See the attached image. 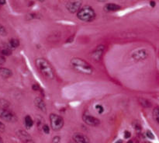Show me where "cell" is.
Returning a JSON list of instances; mask_svg holds the SVG:
<instances>
[{
  "label": "cell",
  "mask_w": 159,
  "mask_h": 143,
  "mask_svg": "<svg viewBox=\"0 0 159 143\" xmlns=\"http://www.w3.org/2000/svg\"><path fill=\"white\" fill-rule=\"evenodd\" d=\"M82 120L87 125L89 126H97L100 124V121L97 118L92 116L87 112L84 113V114L82 115Z\"/></svg>",
  "instance_id": "obj_9"
},
{
  "label": "cell",
  "mask_w": 159,
  "mask_h": 143,
  "mask_svg": "<svg viewBox=\"0 0 159 143\" xmlns=\"http://www.w3.org/2000/svg\"><path fill=\"white\" fill-rule=\"evenodd\" d=\"M9 46L11 49H15V48H17L20 46V41H19V40L15 38L10 39L9 41Z\"/></svg>",
  "instance_id": "obj_16"
},
{
  "label": "cell",
  "mask_w": 159,
  "mask_h": 143,
  "mask_svg": "<svg viewBox=\"0 0 159 143\" xmlns=\"http://www.w3.org/2000/svg\"><path fill=\"white\" fill-rule=\"evenodd\" d=\"M138 101H139L140 104H141L143 107H144V108H150L152 106L151 101L148 100V99H145V98L140 97L139 99H138Z\"/></svg>",
  "instance_id": "obj_15"
},
{
  "label": "cell",
  "mask_w": 159,
  "mask_h": 143,
  "mask_svg": "<svg viewBox=\"0 0 159 143\" xmlns=\"http://www.w3.org/2000/svg\"><path fill=\"white\" fill-rule=\"evenodd\" d=\"M82 0H69L66 3V9L71 13H77L82 8Z\"/></svg>",
  "instance_id": "obj_7"
},
{
  "label": "cell",
  "mask_w": 159,
  "mask_h": 143,
  "mask_svg": "<svg viewBox=\"0 0 159 143\" xmlns=\"http://www.w3.org/2000/svg\"><path fill=\"white\" fill-rule=\"evenodd\" d=\"M152 115H153V118L155 119V121H156L158 124H159V107H156L153 109V111H152Z\"/></svg>",
  "instance_id": "obj_19"
},
{
  "label": "cell",
  "mask_w": 159,
  "mask_h": 143,
  "mask_svg": "<svg viewBox=\"0 0 159 143\" xmlns=\"http://www.w3.org/2000/svg\"><path fill=\"white\" fill-rule=\"evenodd\" d=\"M35 65L40 74L46 79L52 80L54 79V71L52 66L47 59L43 58H38L35 60Z\"/></svg>",
  "instance_id": "obj_1"
},
{
  "label": "cell",
  "mask_w": 159,
  "mask_h": 143,
  "mask_svg": "<svg viewBox=\"0 0 159 143\" xmlns=\"http://www.w3.org/2000/svg\"><path fill=\"white\" fill-rule=\"evenodd\" d=\"M37 1L40 2H44L45 0H37Z\"/></svg>",
  "instance_id": "obj_33"
},
{
  "label": "cell",
  "mask_w": 159,
  "mask_h": 143,
  "mask_svg": "<svg viewBox=\"0 0 159 143\" xmlns=\"http://www.w3.org/2000/svg\"><path fill=\"white\" fill-rule=\"evenodd\" d=\"M73 141L75 143H91L89 138L86 135L79 133V132L75 133L73 135Z\"/></svg>",
  "instance_id": "obj_10"
},
{
  "label": "cell",
  "mask_w": 159,
  "mask_h": 143,
  "mask_svg": "<svg viewBox=\"0 0 159 143\" xmlns=\"http://www.w3.org/2000/svg\"><path fill=\"white\" fill-rule=\"evenodd\" d=\"M98 2H106L107 0H97Z\"/></svg>",
  "instance_id": "obj_31"
},
{
  "label": "cell",
  "mask_w": 159,
  "mask_h": 143,
  "mask_svg": "<svg viewBox=\"0 0 159 143\" xmlns=\"http://www.w3.org/2000/svg\"><path fill=\"white\" fill-rule=\"evenodd\" d=\"M50 123H51V127L53 131H60L63 127L65 121L62 117L56 114V113H51L50 115Z\"/></svg>",
  "instance_id": "obj_4"
},
{
  "label": "cell",
  "mask_w": 159,
  "mask_h": 143,
  "mask_svg": "<svg viewBox=\"0 0 159 143\" xmlns=\"http://www.w3.org/2000/svg\"><path fill=\"white\" fill-rule=\"evenodd\" d=\"M34 104L37 107V109L40 110V111L43 112V113H46L47 112V106L46 104H45L44 100L42 99L40 96H37V97L35 98L34 99Z\"/></svg>",
  "instance_id": "obj_11"
},
{
  "label": "cell",
  "mask_w": 159,
  "mask_h": 143,
  "mask_svg": "<svg viewBox=\"0 0 159 143\" xmlns=\"http://www.w3.org/2000/svg\"><path fill=\"white\" fill-rule=\"evenodd\" d=\"M158 25H159V21H158Z\"/></svg>",
  "instance_id": "obj_36"
},
{
  "label": "cell",
  "mask_w": 159,
  "mask_h": 143,
  "mask_svg": "<svg viewBox=\"0 0 159 143\" xmlns=\"http://www.w3.org/2000/svg\"><path fill=\"white\" fill-rule=\"evenodd\" d=\"M0 130L4 131L5 130V125L2 121H0Z\"/></svg>",
  "instance_id": "obj_27"
},
{
  "label": "cell",
  "mask_w": 159,
  "mask_h": 143,
  "mask_svg": "<svg viewBox=\"0 0 159 143\" xmlns=\"http://www.w3.org/2000/svg\"><path fill=\"white\" fill-rule=\"evenodd\" d=\"M7 34V31H6V28L3 26L0 25V35L1 36H6Z\"/></svg>",
  "instance_id": "obj_21"
},
{
  "label": "cell",
  "mask_w": 159,
  "mask_h": 143,
  "mask_svg": "<svg viewBox=\"0 0 159 143\" xmlns=\"http://www.w3.org/2000/svg\"><path fill=\"white\" fill-rule=\"evenodd\" d=\"M115 143H124V141H123V140L120 139V140H117V141H116Z\"/></svg>",
  "instance_id": "obj_30"
},
{
  "label": "cell",
  "mask_w": 159,
  "mask_h": 143,
  "mask_svg": "<svg viewBox=\"0 0 159 143\" xmlns=\"http://www.w3.org/2000/svg\"><path fill=\"white\" fill-rule=\"evenodd\" d=\"M0 75L2 77L5 78V79H8V78L11 77L12 75V71L7 68H0Z\"/></svg>",
  "instance_id": "obj_14"
},
{
  "label": "cell",
  "mask_w": 159,
  "mask_h": 143,
  "mask_svg": "<svg viewBox=\"0 0 159 143\" xmlns=\"http://www.w3.org/2000/svg\"><path fill=\"white\" fill-rule=\"evenodd\" d=\"M0 118L6 122H16L17 121L15 113L6 107H0Z\"/></svg>",
  "instance_id": "obj_5"
},
{
  "label": "cell",
  "mask_w": 159,
  "mask_h": 143,
  "mask_svg": "<svg viewBox=\"0 0 159 143\" xmlns=\"http://www.w3.org/2000/svg\"><path fill=\"white\" fill-rule=\"evenodd\" d=\"M61 138L59 136H55L52 139V143H59L60 142Z\"/></svg>",
  "instance_id": "obj_24"
},
{
  "label": "cell",
  "mask_w": 159,
  "mask_h": 143,
  "mask_svg": "<svg viewBox=\"0 0 159 143\" xmlns=\"http://www.w3.org/2000/svg\"><path fill=\"white\" fill-rule=\"evenodd\" d=\"M6 4V0H0V5Z\"/></svg>",
  "instance_id": "obj_29"
},
{
  "label": "cell",
  "mask_w": 159,
  "mask_h": 143,
  "mask_svg": "<svg viewBox=\"0 0 159 143\" xmlns=\"http://www.w3.org/2000/svg\"><path fill=\"white\" fill-rule=\"evenodd\" d=\"M11 53H12V51H11V48H9V46L4 47V48H2L1 51H0V54L2 56L10 55Z\"/></svg>",
  "instance_id": "obj_18"
},
{
  "label": "cell",
  "mask_w": 159,
  "mask_h": 143,
  "mask_svg": "<svg viewBox=\"0 0 159 143\" xmlns=\"http://www.w3.org/2000/svg\"><path fill=\"white\" fill-rule=\"evenodd\" d=\"M120 9V6L115 3H107L104 6V10L107 12H116Z\"/></svg>",
  "instance_id": "obj_12"
},
{
  "label": "cell",
  "mask_w": 159,
  "mask_h": 143,
  "mask_svg": "<svg viewBox=\"0 0 159 143\" xmlns=\"http://www.w3.org/2000/svg\"><path fill=\"white\" fill-rule=\"evenodd\" d=\"M149 52L146 48H140L134 50L131 52V58L135 62H142L147 59Z\"/></svg>",
  "instance_id": "obj_6"
},
{
  "label": "cell",
  "mask_w": 159,
  "mask_h": 143,
  "mask_svg": "<svg viewBox=\"0 0 159 143\" xmlns=\"http://www.w3.org/2000/svg\"><path fill=\"white\" fill-rule=\"evenodd\" d=\"M17 135H18L19 138H20L24 143H26V141L32 139L31 137L28 135V133H26L24 131H19L17 132Z\"/></svg>",
  "instance_id": "obj_13"
},
{
  "label": "cell",
  "mask_w": 159,
  "mask_h": 143,
  "mask_svg": "<svg viewBox=\"0 0 159 143\" xmlns=\"http://www.w3.org/2000/svg\"><path fill=\"white\" fill-rule=\"evenodd\" d=\"M150 5H151V6H152V7H155V1H151L150 2Z\"/></svg>",
  "instance_id": "obj_28"
},
{
  "label": "cell",
  "mask_w": 159,
  "mask_h": 143,
  "mask_svg": "<svg viewBox=\"0 0 159 143\" xmlns=\"http://www.w3.org/2000/svg\"><path fill=\"white\" fill-rule=\"evenodd\" d=\"M77 17L83 22H92L96 18V12L91 6H85L77 12Z\"/></svg>",
  "instance_id": "obj_3"
},
{
  "label": "cell",
  "mask_w": 159,
  "mask_h": 143,
  "mask_svg": "<svg viewBox=\"0 0 159 143\" xmlns=\"http://www.w3.org/2000/svg\"><path fill=\"white\" fill-rule=\"evenodd\" d=\"M69 143H75V141H71V142H69Z\"/></svg>",
  "instance_id": "obj_35"
},
{
  "label": "cell",
  "mask_w": 159,
  "mask_h": 143,
  "mask_svg": "<svg viewBox=\"0 0 159 143\" xmlns=\"http://www.w3.org/2000/svg\"><path fill=\"white\" fill-rule=\"evenodd\" d=\"M24 123L26 128H30V127H32V126L34 125V121H33V119L31 118V117L30 116V115H26V116L25 117Z\"/></svg>",
  "instance_id": "obj_17"
},
{
  "label": "cell",
  "mask_w": 159,
  "mask_h": 143,
  "mask_svg": "<svg viewBox=\"0 0 159 143\" xmlns=\"http://www.w3.org/2000/svg\"><path fill=\"white\" fill-rule=\"evenodd\" d=\"M96 110H97V112L99 114H100V113H102L104 111L103 107H102V105H100V104H97V105L96 106Z\"/></svg>",
  "instance_id": "obj_20"
},
{
  "label": "cell",
  "mask_w": 159,
  "mask_h": 143,
  "mask_svg": "<svg viewBox=\"0 0 159 143\" xmlns=\"http://www.w3.org/2000/svg\"><path fill=\"white\" fill-rule=\"evenodd\" d=\"M104 51H105V46L104 45H99V46L96 47V49L91 53L92 60L94 61L95 62H100L102 55H103Z\"/></svg>",
  "instance_id": "obj_8"
},
{
  "label": "cell",
  "mask_w": 159,
  "mask_h": 143,
  "mask_svg": "<svg viewBox=\"0 0 159 143\" xmlns=\"http://www.w3.org/2000/svg\"><path fill=\"white\" fill-rule=\"evenodd\" d=\"M32 89H33V90H35V91H37V90H39L40 87H39L38 85H37V84H34V85L32 86Z\"/></svg>",
  "instance_id": "obj_26"
},
{
  "label": "cell",
  "mask_w": 159,
  "mask_h": 143,
  "mask_svg": "<svg viewBox=\"0 0 159 143\" xmlns=\"http://www.w3.org/2000/svg\"><path fill=\"white\" fill-rule=\"evenodd\" d=\"M130 136H131V134H130V131H126L124 132V138H129Z\"/></svg>",
  "instance_id": "obj_25"
},
{
  "label": "cell",
  "mask_w": 159,
  "mask_h": 143,
  "mask_svg": "<svg viewBox=\"0 0 159 143\" xmlns=\"http://www.w3.org/2000/svg\"><path fill=\"white\" fill-rule=\"evenodd\" d=\"M43 131L45 134H49L50 133V127L48 124H43Z\"/></svg>",
  "instance_id": "obj_23"
},
{
  "label": "cell",
  "mask_w": 159,
  "mask_h": 143,
  "mask_svg": "<svg viewBox=\"0 0 159 143\" xmlns=\"http://www.w3.org/2000/svg\"><path fill=\"white\" fill-rule=\"evenodd\" d=\"M71 67L77 72L83 75H92L94 72V68L89 62L81 58H72L70 61Z\"/></svg>",
  "instance_id": "obj_2"
},
{
  "label": "cell",
  "mask_w": 159,
  "mask_h": 143,
  "mask_svg": "<svg viewBox=\"0 0 159 143\" xmlns=\"http://www.w3.org/2000/svg\"><path fill=\"white\" fill-rule=\"evenodd\" d=\"M0 143H3V141H2V139L1 137H0Z\"/></svg>",
  "instance_id": "obj_34"
},
{
  "label": "cell",
  "mask_w": 159,
  "mask_h": 143,
  "mask_svg": "<svg viewBox=\"0 0 159 143\" xmlns=\"http://www.w3.org/2000/svg\"><path fill=\"white\" fill-rule=\"evenodd\" d=\"M146 135H147V137L149 139H155V135H154V134L150 130H148L146 131Z\"/></svg>",
  "instance_id": "obj_22"
},
{
  "label": "cell",
  "mask_w": 159,
  "mask_h": 143,
  "mask_svg": "<svg viewBox=\"0 0 159 143\" xmlns=\"http://www.w3.org/2000/svg\"><path fill=\"white\" fill-rule=\"evenodd\" d=\"M127 143H134V142H133V141H132V140H129V141H127Z\"/></svg>",
  "instance_id": "obj_32"
}]
</instances>
